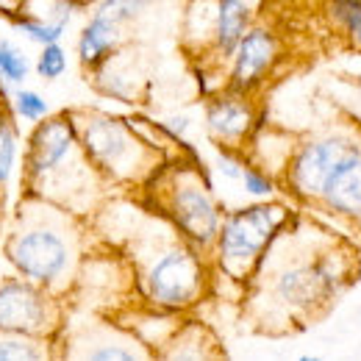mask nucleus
Segmentation results:
<instances>
[{
    "mask_svg": "<svg viewBox=\"0 0 361 361\" xmlns=\"http://www.w3.org/2000/svg\"><path fill=\"white\" fill-rule=\"evenodd\" d=\"M23 189L84 220L106 203L109 180L84 153L70 109L47 114L34 126L23 153Z\"/></svg>",
    "mask_w": 361,
    "mask_h": 361,
    "instance_id": "nucleus-4",
    "label": "nucleus"
},
{
    "mask_svg": "<svg viewBox=\"0 0 361 361\" xmlns=\"http://www.w3.org/2000/svg\"><path fill=\"white\" fill-rule=\"evenodd\" d=\"M75 3H78V6H81V8H90V6H97V3H100V0H75Z\"/></svg>",
    "mask_w": 361,
    "mask_h": 361,
    "instance_id": "nucleus-30",
    "label": "nucleus"
},
{
    "mask_svg": "<svg viewBox=\"0 0 361 361\" xmlns=\"http://www.w3.org/2000/svg\"><path fill=\"white\" fill-rule=\"evenodd\" d=\"M120 42H123V25L120 23H114L109 17H100V14H90L87 25L78 34V45H75L81 67L87 73L103 67L117 53Z\"/></svg>",
    "mask_w": 361,
    "mask_h": 361,
    "instance_id": "nucleus-14",
    "label": "nucleus"
},
{
    "mask_svg": "<svg viewBox=\"0 0 361 361\" xmlns=\"http://www.w3.org/2000/svg\"><path fill=\"white\" fill-rule=\"evenodd\" d=\"M353 247L317 231L314 236L298 233V214L275 236L253 281L270 298L275 312L289 325H306L319 317L353 283Z\"/></svg>",
    "mask_w": 361,
    "mask_h": 361,
    "instance_id": "nucleus-2",
    "label": "nucleus"
},
{
    "mask_svg": "<svg viewBox=\"0 0 361 361\" xmlns=\"http://www.w3.org/2000/svg\"><path fill=\"white\" fill-rule=\"evenodd\" d=\"M94 217L106 220V233H117L120 253L128 262L142 300L159 312L192 309L209 289L203 250L183 239L150 206L103 203Z\"/></svg>",
    "mask_w": 361,
    "mask_h": 361,
    "instance_id": "nucleus-1",
    "label": "nucleus"
},
{
    "mask_svg": "<svg viewBox=\"0 0 361 361\" xmlns=\"http://www.w3.org/2000/svg\"><path fill=\"white\" fill-rule=\"evenodd\" d=\"M56 345L64 348V359H87V361H139L150 359L147 345L134 336L131 331L111 325V322H81L67 325L59 331Z\"/></svg>",
    "mask_w": 361,
    "mask_h": 361,
    "instance_id": "nucleus-10",
    "label": "nucleus"
},
{
    "mask_svg": "<svg viewBox=\"0 0 361 361\" xmlns=\"http://www.w3.org/2000/svg\"><path fill=\"white\" fill-rule=\"evenodd\" d=\"M250 25H253V14L247 0H217L214 42H212V53L217 56V61H231L233 50Z\"/></svg>",
    "mask_w": 361,
    "mask_h": 361,
    "instance_id": "nucleus-15",
    "label": "nucleus"
},
{
    "mask_svg": "<svg viewBox=\"0 0 361 361\" xmlns=\"http://www.w3.org/2000/svg\"><path fill=\"white\" fill-rule=\"evenodd\" d=\"M245 156L242 150H231V147H217V156H214V167L217 173L228 180H242V173H245Z\"/></svg>",
    "mask_w": 361,
    "mask_h": 361,
    "instance_id": "nucleus-27",
    "label": "nucleus"
},
{
    "mask_svg": "<svg viewBox=\"0 0 361 361\" xmlns=\"http://www.w3.org/2000/svg\"><path fill=\"white\" fill-rule=\"evenodd\" d=\"M242 186L253 200H267L278 192V183L272 180V176L267 170H262L259 164H245L242 173Z\"/></svg>",
    "mask_w": 361,
    "mask_h": 361,
    "instance_id": "nucleus-26",
    "label": "nucleus"
},
{
    "mask_svg": "<svg viewBox=\"0 0 361 361\" xmlns=\"http://www.w3.org/2000/svg\"><path fill=\"white\" fill-rule=\"evenodd\" d=\"M25 6V0H0V14H11V11H20Z\"/></svg>",
    "mask_w": 361,
    "mask_h": 361,
    "instance_id": "nucleus-28",
    "label": "nucleus"
},
{
    "mask_svg": "<svg viewBox=\"0 0 361 361\" xmlns=\"http://www.w3.org/2000/svg\"><path fill=\"white\" fill-rule=\"evenodd\" d=\"M92 87L109 100H120V103H136L139 97V84L131 73H126L123 67H117V59L111 56L103 67L92 70Z\"/></svg>",
    "mask_w": 361,
    "mask_h": 361,
    "instance_id": "nucleus-17",
    "label": "nucleus"
},
{
    "mask_svg": "<svg viewBox=\"0 0 361 361\" xmlns=\"http://www.w3.org/2000/svg\"><path fill=\"white\" fill-rule=\"evenodd\" d=\"M259 114L247 92L223 90L206 103V134L217 147L242 150L253 142Z\"/></svg>",
    "mask_w": 361,
    "mask_h": 361,
    "instance_id": "nucleus-11",
    "label": "nucleus"
},
{
    "mask_svg": "<svg viewBox=\"0 0 361 361\" xmlns=\"http://www.w3.org/2000/svg\"><path fill=\"white\" fill-rule=\"evenodd\" d=\"M34 70H37V75H39L42 81H59V78L67 73V50L61 47V42L42 45Z\"/></svg>",
    "mask_w": 361,
    "mask_h": 361,
    "instance_id": "nucleus-25",
    "label": "nucleus"
},
{
    "mask_svg": "<svg viewBox=\"0 0 361 361\" xmlns=\"http://www.w3.org/2000/svg\"><path fill=\"white\" fill-rule=\"evenodd\" d=\"M359 142L361 131H356V128H345V131H331V134L303 139L292 150V156H289V161L283 167V186H286V192L298 203L314 209L328 178L350 156V150Z\"/></svg>",
    "mask_w": 361,
    "mask_h": 361,
    "instance_id": "nucleus-8",
    "label": "nucleus"
},
{
    "mask_svg": "<svg viewBox=\"0 0 361 361\" xmlns=\"http://www.w3.org/2000/svg\"><path fill=\"white\" fill-rule=\"evenodd\" d=\"M292 209L281 200H256L250 206L233 209L223 217V226L214 242V262L217 270L228 281L247 283L259 270L264 253L270 250L275 236L292 220Z\"/></svg>",
    "mask_w": 361,
    "mask_h": 361,
    "instance_id": "nucleus-7",
    "label": "nucleus"
},
{
    "mask_svg": "<svg viewBox=\"0 0 361 361\" xmlns=\"http://www.w3.org/2000/svg\"><path fill=\"white\" fill-rule=\"evenodd\" d=\"M8 106L17 114V120L31 123V126H37L39 120H45L47 114H50V106H47L45 97L37 90H25V87L8 90Z\"/></svg>",
    "mask_w": 361,
    "mask_h": 361,
    "instance_id": "nucleus-22",
    "label": "nucleus"
},
{
    "mask_svg": "<svg viewBox=\"0 0 361 361\" xmlns=\"http://www.w3.org/2000/svg\"><path fill=\"white\" fill-rule=\"evenodd\" d=\"M153 3L156 0H100L92 14L109 17V20L120 23V25H128V23H134L136 17H142Z\"/></svg>",
    "mask_w": 361,
    "mask_h": 361,
    "instance_id": "nucleus-24",
    "label": "nucleus"
},
{
    "mask_svg": "<svg viewBox=\"0 0 361 361\" xmlns=\"http://www.w3.org/2000/svg\"><path fill=\"white\" fill-rule=\"evenodd\" d=\"M64 328L61 298L47 292L45 286L11 275L0 281V331L20 336L53 339Z\"/></svg>",
    "mask_w": 361,
    "mask_h": 361,
    "instance_id": "nucleus-9",
    "label": "nucleus"
},
{
    "mask_svg": "<svg viewBox=\"0 0 361 361\" xmlns=\"http://www.w3.org/2000/svg\"><path fill=\"white\" fill-rule=\"evenodd\" d=\"M3 103H8V87L6 84H0V106Z\"/></svg>",
    "mask_w": 361,
    "mask_h": 361,
    "instance_id": "nucleus-29",
    "label": "nucleus"
},
{
    "mask_svg": "<svg viewBox=\"0 0 361 361\" xmlns=\"http://www.w3.org/2000/svg\"><path fill=\"white\" fill-rule=\"evenodd\" d=\"M142 192H147L145 206L170 220L183 239L200 250L214 247L226 214L197 156L183 153V159H167L142 186Z\"/></svg>",
    "mask_w": 361,
    "mask_h": 361,
    "instance_id": "nucleus-5",
    "label": "nucleus"
},
{
    "mask_svg": "<svg viewBox=\"0 0 361 361\" xmlns=\"http://www.w3.org/2000/svg\"><path fill=\"white\" fill-rule=\"evenodd\" d=\"M28 75H31V61L23 53V47L0 37V84L14 90V87H23L28 81Z\"/></svg>",
    "mask_w": 361,
    "mask_h": 361,
    "instance_id": "nucleus-20",
    "label": "nucleus"
},
{
    "mask_svg": "<svg viewBox=\"0 0 361 361\" xmlns=\"http://www.w3.org/2000/svg\"><path fill=\"white\" fill-rule=\"evenodd\" d=\"M56 342L0 331V361H42L53 356Z\"/></svg>",
    "mask_w": 361,
    "mask_h": 361,
    "instance_id": "nucleus-18",
    "label": "nucleus"
},
{
    "mask_svg": "<svg viewBox=\"0 0 361 361\" xmlns=\"http://www.w3.org/2000/svg\"><path fill=\"white\" fill-rule=\"evenodd\" d=\"M84 236V217L25 195L6 231L3 256L17 275L64 298L75 289L81 264L87 259Z\"/></svg>",
    "mask_w": 361,
    "mask_h": 361,
    "instance_id": "nucleus-3",
    "label": "nucleus"
},
{
    "mask_svg": "<svg viewBox=\"0 0 361 361\" xmlns=\"http://www.w3.org/2000/svg\"><path fill=\"white\" fill-rule=\"evenodd\" d=\"M6 20L25 37V39H31V42H37V45H50V42H61L64 39V34H67V28H61V25H53V23H45V20H39V17H34V14H28V11H11V14H6Z\"/></svg>",
    "mask_w": 361,
    "mask_h": 361,
    "instance_id": "nucleus-19",
    "label": "nucleus"
},
{
    "mask_svg": "<svg viewBox=\"0 0 361 361\" xmlns=\"http://www.w3.org/2000/svg\"><path fill=\"white\" fill-rule=\"evenodd\" d=\"M314 209L361 231V142L334 170Z\"/></svg>",
    "mask_w": 361,
    "mask_h": 361,
    "instance_id": "nucleus-13",
    "label": "nucleus"
},
{
    "mask_svg": "<svg viewBox=\"0 0 361 361\" xmlns=\"http://www.w3.org/2000/svg\"><path fill=\"white\" fill-rule=\"evenodd\" d=\"M20 150H23V142H20L17 114L11 111L8 103H3L0 106V197L6 195L8 183L17 173Z\"/></svg>",
    "mask_w": 361,
    "mask_h": 361,
    "instance_id": "nucleus-16",
    "label": "nucleus"
},
{
    "mask_svg": "<svg viewBox=\"0 0 361 361\" xmlns=\"http://www.w3.org/2000/svg\"><path fill=\"white\" fill-rule=\"evenodd\" d=\"M214 14H217V0L192 3L189 14H186V39H195V42L212 47V42H214Z\"/></svg>",
    "mask_w": 361,
    "mask_h": 361,
    "instance_id": "nucleus-21",
    "label": "nucleus"
},
{
    "mask_svg": "<svg viewBox=\"0 0 361 361\" xmlns=\"http://www.w3.org/2000/svg\"><path fill=\"white\" fill-rule=\"evenodd\" d=\"M328 17L342 28V34L361 47V0H328Z\"/></svg>",
    "mask_w": 361,
    "mask_h": 361,
    "instance_id": "nucleus-23",
    "label": "nucleus"
},
{
    "mask_svg": "<svg viewBox=\"0 0 361 361\" xmlns=\"http://www.w3.org/2000/svg\"><path fill=\"white\" fill-rule=\"evenodd\" d=\"M278 37L267 25H250L236 45L231 61H228V90L253 94L262 90V84L270 78L272 67L278 61Z\"/></svg>",
    "mask_w": 361,
    "mask_h": 361,
    "instance_id": "nucleus-12",
    "label": "nucleus"
},
{
    "mask_svg": "<svg viewBox=\"0 0 361 361\" xmlns=\"http://www.w3.org/2000/svg\"><path fill=\"white\" fill-rule=\"evenodd\" d=\"M84 153L94 170L109 180V186L142 189L150 176L170 159L164 150L153 147L139 136L131 120L114 117L97 109H70Z\"/></svg>",
    "mask_w": 361,
    "mask_h": 361,
    "instance_id": "nucleus-6",
    "label": "nucleus"
}]
</instances>
